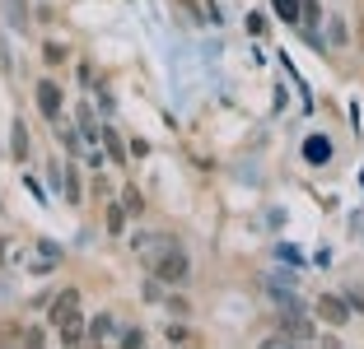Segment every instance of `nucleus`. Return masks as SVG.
Wrapping results in <instances>:
<instances>
[{
	"label": "nucleus",
	"mask_w": 364,
	"mask_h": 349,
	"mask_svg": "<svg viewBox=\"0 0 364 349\" xmlns=\"http://www.w3.org/2000/svg\"><path fill=\"white\" fill-rule=\"evenodd\" d=\"M47 321L56 326V336H61L65 345L85 336V307H80V294H75V289H61V294H56L52 317H47Z\"/></svg>",
	"instance_id": "1"
},
{
	"label": "nucleus",
	"mask_w": 364,
	"mask_h": 349,
	"mask_svg": "<svg viewBox=\"0 0 364 349\" xmlns=\"http://www.w3.org/2000/svg\"><path fill=\"white\" fill-rule=\"evenodd\" d=\"M145 265H150V275L159 279V284H187V275H192V261H187V252H182L178 238H173L168 247H159Z\"/></svg>",
	"instance_id": "2"
},
{
	"label": "nucleus",
	"mask_w": 364,
	"mask_h": 349,
	"mask_svg": "<svg viewBox=\"0 0 364 349\" xmlns=\"http://www.w3.org/2000/svg\"><path fill=\"white\" fill-rule=\"evenodd\" d=\"M38 107H43L47 121H61V107H65V94L52 84V79H38Z\"/></svg>",
	"instance_id": "3"
},
{
	"label": "nucleus",
	"mask_w": 364,
	"mask_h": 349,
	"mask_svg": "<svg viewBox=\"0 0 364 349\" xmlns=\"http://www.w3.org/2000/svg\"><path fill=\"white\" fill-rule=\"evenodd\" d=\"M85 340H89V345H107V340H117V317H112V312H98V317L85 326Z\"/></svg>",
	"instance_id": "4"
},
{
	"label": "nucleus",
	"mask_w": 364,
	"mask_h": 349,
	"mask_svg": "<svg viewBox=\"0 0 364 349\" xmlns=\"http://www.w3.org/2000/svg\"><path fill=\"white\" fill-rule=\"evenodd\" d=\"M318 317H322V321H332V326H346V321H350V307H346V298L322 294V298H318Z\"/></svg>",
	"instance_id": "5"
},
{
	"label": "nucleus",
	"mask_w": 364,
	"mask_h": 349,
	"mask_svg": "<svg viewBox=\"0 0 364 349\" xmlns=\"http://www.w3.org/2000/svg\"><path fill=\"white\" fill-rule=\"evenodd\" d=\"M168 243H173V233H140V238H136L131 247H136L140 261H150V256L159 252V247H168Z\"/></svg>",
	"instance_id": "6"
},
{
	"label": "nucleus",
	"mask_w": 364,
	"mask_h": 349,
	"mask_svg": "<svg viewBox=\"0 0 364 349\" xmlns=\"http://www.w3.org/2000/svg\"><path fill=\"white\" fill-rule=\"evenodd\" d=\"M285 331H289L294 340H313V326L304 321V312H299V307H285Z\"/></svg>",
	"instance_id": "7"
},
{
	"label": "nucleus",
	"mask_w": 364,
	"mask_h": 349,
	"mask_svg": "<svg viewBox=\"0 0 364 349\" xmlns=\"http://www.w3.org/2000/svg\"><path fill=\"white\" fill-rule=\"evenodd\" d=\"M103 219H107V233H122V223H127V205L107 201V205H103Z\"/></svg>",
	"instance_id": "8"
},
{
	"label": "nucleus",
	"mask_w": 364,
	"mask_h": 349,
	"mask_svg": "<svg viewBox=\"0 0 364 349\" xmlns=\"http://www.w3.org/2000/svg\"><path fill=\"white\" fill-rule=\"evenodd\" d=\"M299 10H304V0H276V14L285 23H299Z\"/></svg>",
	"instance_id": "9"
},
{
	"label": "nucleus",
	"mask_w": 364,
	"mask_h": 349,
	"mask_svg": "<svg viewBox=\"0 0 364 349\" xmlns=\"http://www.w3.org/2000/svg\"><path fill=\"white\" fill-rule=\"evenodd\" d=\"M103 145L112 149V159H117V163H127V149H122V140H117V131H112V126H103Z\"/></svg>",
	"instance_id": "10"
},
{
	"label": "nucleus",
	"mask_w": 364,
	"mask_h": 349,
	"mask_svg": "<svg viewBox=\"0 0 364 349\" xmlns=\"http://www.w3.org/2000/svg\"><path fill=\"white\" fill-rule=\"evenodd\" d=\"M43 56H47L52 65H65V56H70V52H65L61 43H47V47H43Z\"/></svg>",
	"instance_id": "11"
},
{
	"label": "nucleus",
	"mask_w": 364,
	"mask_h": 349,
	"mask_svg": "<svg viewBox=\"0 0 364 349\" xmlns=\"http://www.w3.org/2000/svg\"><path fill=\"white\" fill-rule=\"evenodd\" d=\"M122 205H127V214H145V210H140L145 201H140V191H136V187H131L127 196H122Z\"/></svg>",
	"instance_id": "12"
},
{
	"label": "nucleus",
	"mask_w": 364,
	"mask_h": 349,
	"mask_svg": "<svg viewBox=\"0 0 364 349\" xmlns=\"http://www.w3.org/2000/svg\"><path fill=\"white\" fill-rule=\"evenodd\" d=\"M309 159H313V163L327 159V140H309Z\"/></svg>",
	"instance_id": "13"
},
{
	"label": "nucleus",
	"mask_w": 364,
	"mask_h": 349,
	"mask_svg": "<svg viewBox=\"0 0 364 349\" xmlns=\"http://www.w3.org/2000/svg\"><path fill=\"white\" fill-rule=\"evenodd\" d=\"M5 10H10L14 28H23V0H5Z\"/></svg>",
	"instance_id": "14"
},
{
	"label": "nucleus",
	"mask_w": 364,
	"mask_h": 349,
	"mask_svg": "<svg viewBox=\"0 0 364 349\" xmlns=\"http://www.w3.org/2000/svg\"><path fill=\"white\" fill-rule=\"evenodd\" d=\"M247 28H252V33H257V38H262V33H267V19H262V14L252 10V14H247Z\"/></svg>",
	"instance_id": "15"
},
{
	"label": "nucleus",
	"mask_w": 364,
	"mask_h": 349,
	"mask_svg": "<svg viewBox=\"0 0 364 349\" xmlns=\"http://www.w3.org/2000/svg\"><path fill=\"white\" fill-rule=\"evenodd\" d=\"M360 47H364V19H360Z\"/></svg>",
	"instance_id": "16"
}]
</instances>
